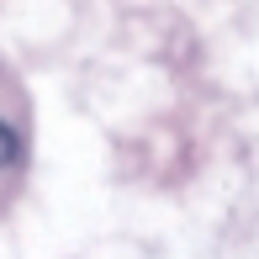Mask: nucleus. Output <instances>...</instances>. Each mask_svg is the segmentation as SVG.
Instances as JSON below:
<instances>
[{"label":"nucleus","instance_id":"f257e3e1","mask_svg":"<svg viewBox=\"0 0 259 259\" xmlns=\"http://www.w3.org/2000/svg\"><path fill=\"white\" fill-rule=\"evenodd\" d=\"M11 159H16V133L0 122V164H11Z\"/></svg>","mask_w":259,"mask_h":259}]
</instances>
